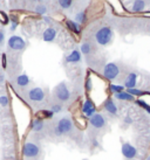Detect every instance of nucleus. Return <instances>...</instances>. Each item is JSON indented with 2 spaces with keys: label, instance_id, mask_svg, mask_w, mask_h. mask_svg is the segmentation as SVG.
I'll use <instances>...</instances> for the list:
<instances>
[{
  "label": "nucleus",
  "instance_id": "20e7f679",
  "mask_svg": "<svg viewBox=\"0 0 150 160\" xmlns=\"http://www.w3.org/2000/svg\"><path fill=\"white\" fill-rule=\"evenodd\" d=\"M40 152H41L40 146L38 144H35V142H27L26 144L24 145V147H22V154H24V157L29 158V159L36 158V157L40 154Z\"/></svg>",
  "mask_w": 150,
  "mask_h": 160
},
{
  "label": "nucleus",
  "instance_id": "393cba45",
  "mask_svg": "<svg viewBox=\"0 0 150 160\" xmlns=\"http://www.w3.org/2000/svg\"><path fill=\"white\" fill-rule=\"evenodd\" d=\"M136 104H137V105H140L141 108H143V109H144V110H146V111L150 115V105H148V104H147L143 99H137Z\"/></svg>",
  "mask_w": 150,
  "mask_h": 160
},
{
  "label": "nucleus",
  "instance_id": "e433bc0d",
  "mask_svg": "<svg viewBox=\"0 0 150 160\" xmlns=\"http://www.w3.org/2000/svg\"><path fill=\"white\" fill-rule=\"evenodd\" d=\"M146 160H150V157H148V158H147V159Z\"/></svg>",
  "mask_w": 150,
  "mask_h": 160
},
{
  "label": "nucleus",
  "instance_id": "a211bd4d",
  "mask_svg": "<svg viewBox=\"0 0 150 160\" xmlns=\"http://www.w3.org/2000/svg\"><path fill=\"white\" fill-rule=\"evenodd\" d=\"M115 98H117V99H120V101H134L135 99V97L134 96H131L129 92H127V91H122V92H119V93H115Z\"/></svg>",
  "mask_w": 150,
  "mask_h": 160
},
{
  "label": "nucleus",
  "instance_id": "c85d7f7f",
  "mask_svg": "<svg viewBox=\"0 0 150 160\" xmlns=\"http://www.w3.org/2000/svg\"><path fill=\"white\" fill-rule=\"evenodd\" d=\"M49 110L53 112V113H59V112H61L62 107L60 105V104H53V105L51 107V109H49Z\"/></svg>",
  "mask_w": 150,
  "mask_h": 160
},
{
  "label": "nucleus",
  "instance_id": "f257e3e1",
  "mask_svg": "<svg viewBox=\"0 0 150 160\" xmlns=\"http://www.w3.org/2000/svg\"><path fill=\"white\" fill-rule=\"evenodd\" d=\"M73 130V122L69 117H62L57 122L56 126L54 128V134L56 137H61L65 134H68Z\"/></svg>",
  "mask_w": 150,
  "mask_h": 160
},
{
  "label": "nucleus",
  "instance_id": "f704fd0d",
  "mask_svg": "<svg viewBox=\"0 0 150 160\" xmlns=\"http://www.w3.org/2000/svg\"><path fill=\"white\" fill-rule=\"evenodd\" d=\"M44 19H45V21L47 23H51V19L48 18V17H44Z\"/></svg>",
  "mask_w": 150,
  "mask_h": 160
},
{
  "label": "nucleus",
  "instance_id": "72a5a7b5",
  "mask_svg": "<svg viewBox=\"0 0 150 160\" xmlns=\"http://www.w3.org/2000/svg\"><path fill=\"white\" fill-rule=\"evenodd\" d=\"M4 80H5V77L3 74H0V84H3L4 83Z\"/></svg>",
  "mask_w": 150,
  "mask_h": 160
},
{
  "label": "nucleus",
  "instance_id": "2f4dec72",
  "mask_svg": "<svg viewBox=\"0 0 150 160\" xmlns=\"http://www.w3.org/2000/svg\"><path fill=\"white\" fill-rule=\"evenodd\" d=\"M4 40H5V32L0 31V45L4 42Z\"/></svg>",
  "mask_w": 150,
  "mask_h": 160
},
{
  "label": "nucleus",
  "instance_id": "f3484780",
  "mask_svg": "<svg viewBox=\"0 0 150 160\" xmlns=\"http://www.w3.org/2000/svg\"><path fill=\"white\" fill-rule=\"evenodd\" d=\"M146 8V1L144 0H135L134 4H132V11L134 12H142L143 9Z\"/></svg>",
  "mask_w": 150,
  "mask_h": 160
},
{
  "label": "nucleus",
  "instance_id": "6ab92c4d",
  "mask_svg": "<svg viewBox=\"0 0 150 160\" xmlns=\"http://www.w3.org/2000/svg\"><path fill=\"white\" fill-rule=\"evenodd\" d=\"M66 25L73 33H75V34H79L80 33V25L78 22H75L73 20H67Z\"/></svg>",
  "mask_w": 150,
  "mask_h": 160
},
{
  "label": "nucleus",
  "instance_id": "0eeeda50",
  "mask_svg": "<svg viewBox=\"0 0 150 160\" xmlns=\"http://www.w3.org/2000/svg\"><path fill=\"white\" fill-rule=\"evenodd\" d=\"M89 124L92 125L94 129L100 130V129H103L106 126L107 120L102 113H95V115H93L89 118Z\"/></svg>",
  "mask_w": 150,
  "mask_h": 160
},
{
  "label": "nucleus",
  "instance_id": "7c9ffc66",
  "mask_svg": "<svg viewBox=\"0 0 150 160\" xmlns=\"http://www.w3.org/2000/svg\"><path fill=\"white\" fill-rule=\"evenodd\" d=\"M86 89H87V91H90V90H92V81H90V78H87V82H86Z\"/></svg>",
  "mask_w": 150,
  "mask_h": 160
},
{
  "label": "nucleus",
  "instance_id": "412c9836",
  "mask_svg": "<svg viewBox=\"0 0 150 160\" xmlns=\"http://www.w3.org/2000/svg\"><path fill=\"white\" fill-rule=\"evenodd\" d=\"M127 92H129L131 96H136V97H141V96H143L144 95V91H142V90H140V89H136V88H132V89H128L127 90Z\"/></svg>",
  "mask_w": 150,
  "mask_h": 160
},
{
  "label": "nucleus",
  "instance_id": "dca6fc26",
  "mask_svg": "<svg viewBox=\"0 0 150 160\" xmlns=\"http://www.w3.org/2000/svg\"><path fill=\"white\" fill-rule=\"evenodd\" d=\"M29 77L26 75V74H22V75H19L18 77H17V84L19 85V87H21V88H24V87H26V85L29 84Z\"/></svg>",
  "mask_w": 150,
  "mask_h": 160
},
{
  "label": "nucleus",
  "instance_id": "39448f33",
  "mask_svg": "<svg viewBox=\"0 0 150 160\" xmlns=\"http://www.w3.org/2000/svg\"><path fill=\"white\" fill-rule=\"evenodd\" d=\"M120 74V68L117 64H115V63H108L104 66L103 68V76H104V78H107L108 81H113L115 80Z\"/></svg>",
  "mask_w": 150,
  "mask_h": 160
},
{
  "label": "nucleus",
  "instance_id": "a878e982",
  "mask_svg": "<svg viewBox=\"0 0 150 160\" xmlns=\"http://www.w3.org/2000/svg\"><path fill=\"white\" fill-rule=\"evenodd\" d=\"M35 12L40 15H45V14L47 13V8H46V6L45 5H38L35 7Z\"/></svg>",
  "mask_w": 150,
  "mask_h": 160
},
{
  "label": "nucleus",
  "instance_id": "c756f323",
  "mask_svg": "<svg viewBox=\"0 0 150 160\" xmlns=\"http://www.w3.org/2000/svg\"><path fill=\"white\" fill-rule=\"evenodd\" d=\"M0 21L4 23V25H7L9 21L8 15H7L6 13H4V12H0Z\"/></svg>",
  "mask_w": 150,
  "mask_h": 160
},
{
  "label": "nucleus",
  "instance_id": "5701e85b",
  "mask_svg": "<svg viewBox=\"0 0 150 160\" xmlns=\"http://www.w3.org/2000/svg\"><path fill=\"white\" fill-rule=\"evenodd\" d=\"M109 89H110V91L113 93H119V92H122V91H124V87H122V85L111 84L110 87H109Z\"/></svg>",
  "mask_w": 150,
  "mask_h": 160
},
{
  "label": "nucleus",
  "instance_id": "6e6552de",
  "mask_svg": "<svg viewBox=\"0 0 150 160\" xmlns=\"http://www.w3.org/2000/svg\"><path fill=\"white\" fill-rule=\"evenodd\" d=\"M27 97L32 102H42L45 99V91L41 88H33L27 92Z\"/></svg>",
  "mask_w": 150,
  "mask_h": 160
},
{
  "label": "nucleus",
  "instance_id": "aec40b11",
  "mask_svg": "<svg viewBox=\"0 0 150 160\" xmlns=\"http://www.w3.org/2000/svg\"><path fill=\"white\" fill-rule=\"evenodd\" d=\"M8 19H9V21H11V31H15L19 25L18 18H17L15 15H13V14H11V15H8Z\"/></svg>",
  "mask_w": 150,
  "mask_h": 160
},
{
  "label": "nucleus",
  "instance_id": "cd10ccee",
  "mask_svg": "<svg viewBox=\"0 0 150 160\" xmlns=\"http://www.w3.org/2000/svg\"><path fill=\"white\" fill-rule=\"evenodd\" d=\"M8 105V97L7 96H5V95H3V96H0V107H7Z\"/></svg>",
  "mask_w": 150,
  "mask_h": 160
},
{
  "label": "nucleus",
  "instance_id": "4c0bfd02",
  "mask_svg": "<svg viewBox=\"0 0 150 160\" xmlns=\"http://www.w3.org/2000/svg\"><path fill=\"white\" fill-rule=\"evenodd\" d=\"M34 1H41V0H34Z\"/></svg>",
  "mask_w": 150,
  "mask_h": 160
},
{
  "label": "nucleus",
  "instance_id": "f8f14e48",
  "mask_svg": "<svg viewBox=\"0 0 150 160\" xmlns=\"http://www.w3.org/2000/svg\"><path fill=\"white\" fill-rule=\"evenodd\" d=\"M56 34H57V31L55 28L48 27L47 29H45L44 34H42V39L46 42H53L55 40V38H56Z\"/></svg>",
  "mask_w": 150,
  "mask_h": 160
},
{
  "label": "nucleus",
  "instance_id": "423d86ee",
  "mask_svg": "<svg viewBox=\"0 0 150 160\" xmlns=\"http://www.w3.org/2000/svg\"><path fill=\"white\" fill-rule=\"evenodd\" d=\"M7 46H8L9 49L19 52V50L25 49V47H26V42H25V40H24L22 38H20V36L13 35L8 39V41H7Z\"/></svg>",
  "mask_w": 150,
  "mask_h": 160
},
{
  "label": "nucleus",
  "instance_id": "c9c22d12",
  "mask_svg": "<svg viewBox=\"0 0 150 160\" xmlns=\"http://www.w3.org/2000/svg\"><path fill=\"white\" fill-rule=\"evenodd\" d=\"M124 122H126V123H128V124H130V123H131V119H130L129 117H127V118L124 119Z\"/></svg>",
  "mask_w": 150,
  "mask_h": 160
},
{
  "label": "nucleus",
  "instance_id": "4be33fe9",
  "mask_svg": "<svg viewBox=\"0 0 150 160\" xmlns=\"http://www.w3.org/2000/svg\"><path fill=\"white\" fill-rule=\"evenodd\" d=\"M90 50H92V46L89 42H83L82 45H81V53L84 54V55H88L90 53Z\"/></svg>",
  "mask_w": 150,
  "mask_h": 160
},
{
  "label": "nucleus",
  "instance_id": "4468645a",
  "mask_svg": "<svg viewBox=\"0 0 150 160\" xmlns=\"http://www.w3.org/2000/svg\"><path fill=\"white\" fill-rule=\"evenodd\" d=\"M65 61L66 63H78L81 61V53H80L79 50H73L68 56H66L65 58Z\"/></svg>",
  "mask_w": 150,
  "mask_h": 160
},
{
  "label": "nucleus",
  "instance_id": "9b49d317",
  "mask_svg": "<svg viewBox=\"0 0 150 160\" xmlns=\"http://www.w3.org/2000/svg\"><path fill=\"white\" fill-rule=\"evenodd\" d=\"M103 107H104V110H106L109 115L111 116H116L117 115V107L114 103V101L111 98H107L104 103H103Z\"/></svg>",
  "mask_w": 150,
  "mask_h": 160
},
{
  "label": "nucleus",
  "instance_id": "473e14b6",
  "mask_svg": "<svg viewBox=\"0 0 150 160\" xmlns=\"http://www.w3.org/2000/svg\"><path fill=\"white\" fill-rule=\"evenodd\" d=\"M3 67L6 68V55H3Z\"/></svg>",
  "mask_w": 150,
  "mask_h": 160
},
{
  "label": "nucleus",
  "instance_id": "9d476101",
  "mask_svg": "<svg viewBox=\"0 0 150 160\" xmlns=\"http://www.w3.org/2000/svg\"><path fill=\"white\" fill-rule=\"evenodd\" d=\"M82 112L86 117H89V118L96 113V108H95V104L92 102V99L87 98L84 101L83 105H82Z\"/></svg>",
  "mask_w": 150,
  "mask_h": 160
},
{
  "label": "nucleus",
  "instance_id": "2eb2a0df",
  "mask_svg": "<svg viewBox=\"0 0 150 160\" xmlns=\"http://www.w3.org/2000/svg\"><path fill=\"white\" fill-rule=\"evenodd\" d=\"M44 129V120L41 118H36L32 122V130L34 132H41Z\"/></svg>",
  "mask_w": 150,
  "mask_h": 160
},
{
  "label": "nucleus",
  "instance_id": "f03ea898",
  "mask_svg": "<svg viewBox=\"0 0 150 160\" xmlns=\"http://www.w3.org/2000/svg\"><path fill=\"white\" fill-rule=\"evenodd\" d=\"M95 39L96 42L101 46H107L108 43H110V41L113 40V31L110 27H102L95 34Z\"/></svg>",
  "mask_w": 150,
  "mask_h": 160
},
{
  "label": "nucleus",
  "instance_id": "7ed1b4c3",
  "mask_svg": "<svg viewBox=\"0 0 150 160\" xmlns=\"http://www.w3.org/2000/svg\"><path fill=\"white\" fill-rule=\"evenodd\" d=\"M54 96L60 102H67L71 98V91L68 89V87L65 82H61L55 87L54 89Z\"/></svg>",
  "mask_w": 150,
  "mask_h": 160
},
{
  "label": "nucleus",
  "instance_id": "1a4fd4ad",
  "mask_svg": "<svg viewBox=\"0 0 150 160\" xmlns=\"http://www.w3.org/2000/svg\"><path fill=\"white\" fill-rule=\"evenodd\" d=\"M121 152L123 154L124 158L127 159H134L137 156V150L135 146H132L131 144L129 142H123L122 147H121Z\"/></svg>",
  "mask_w": 150,
  "mask_h": 160
},
{
  "label": "nucleus",
  "instance_id": "ddd939ff",
  "mask_svg": "<svg viewBox=\"0 0 150 160\" xmlns=\"http://www.w3.org/2000/svg\"><path fill=\"white\" fill-rule=\"evenodd\" d=\"M136 82H137V75L135 72H130L128 75V77L126 78V82H124V87L127 89H132L136 87Z\"/></svg>",
  "mask_w": 150,
  "mask_h": 160
},
{
  "label": "nucleus",
  "instance_id": "b1692460",
  "mask_svg": "<svg viewBox=\"0 0 150 160\" xmlns=\"http://www.w3.org/2000/svg\"><path fill=\"white\" fill-rule=\"evenodd\" d=\"M84 21H86V13H84V12H81V13L75 15V22L83 23Z\"/></svg>",
  "mask_w": 150,
  "mask_h": 160
},
{
  "label": "nucleus",
  "instance_id": "bb28decb",
  "mask_svg": "<svg viewBox=\"0 0 150 160\" xmlns=\"http://www.w3.org/2000/svg\"><path fill=\"white\" fill-rule=\"evenodd\" d=\"M59 4L61 6V8L67 9L72 6V0H59Z\"/></svg>",
  "mask_w": 150,
  "mask_h": 160
}]
</instances>
